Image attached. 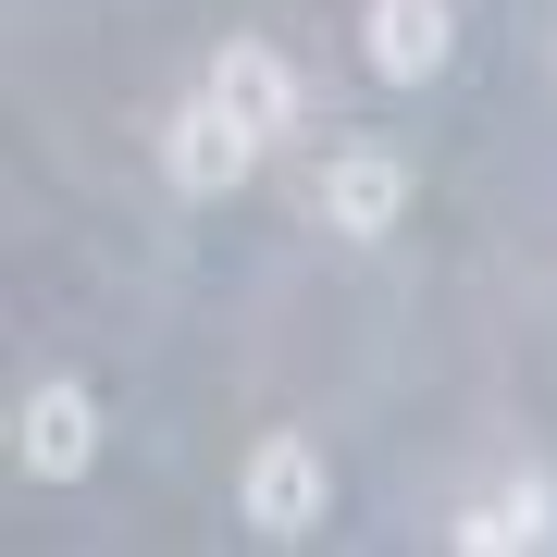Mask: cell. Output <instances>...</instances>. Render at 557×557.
<instances>
[{"label": "cell", "instance_id": "5", "mask_svg": "<svg viewBox=\"0 0 557 557\" xmlns=\"http://www.w3.org/2000/svg\"><path fill=\"white\" fill-rule=\"evenodd\" d=\"M458 50V13L446 0H359V62H372L384 87H434Z\"/></svg>", "mask_w": 557, "mask_h": 557}, {"label": "cell", "instance_id": "7", "mask_svg": "<svg viewBox=\"0 0 557 557\" xmlns=\"http://www.w3.org/2000/svg\"><path fill=\"white\" fill-rule=\"evenodd\" d=\"M199 87H211L236 124H260V137H285V124H298V75H285V50H260V38H223Z\"/></svg>", "mask_w": 557, "mask_h": 557}, {"label": "cell", "instance_id": "1", "mask_svg": "<svg viewBox=\"0 0 557 557\" xmlns=\"http://www.w3.org/2000/svg\"><path fill=\"white\" fill-rule=\"evenodd\" d=\"M236 520H248L260 545H310L322 520H335V471H322V446H310V434H260L248 471H236Z\"/></svg>", "mask_w": 557, "mask_h": 557}, {"label": "cell", "instance_id": "4", "mask_svg": "<svg viewBox=\"0 0 557 557\" xmlns=\"http://www.w3.org/2000/svg\"><path fill=\"white\" fill-rule=\"evenodd\" d=\"M310 211L335 223L347 248L397 236V223H409V161H397V149H372V137H359V149H335V161H322V186H310Z\"/></svg>", "mask_w": 557, "mask_h": 557}, {"label": "cell", "instance_id": "2", "mask_svg": "<svg viewBox=\"0 0 557 557\" xmlns=\"http://www.w3.org/2000/svg\"><path fill=\"white\" fill-rule=\"evenodd\" d=\"M13 471L25 483H87L100 471V397H87V384H25L13 397Z\"/></svg>", "mask_w": 557, "mask_h": 557}, {"label": "cell", "instance_id": "3", "mask_svg": "<svg viewBox=\"0 0 557 557\" xmlns=\"http://www.w3.org/2000/svg\"><path fill=\"white\" fill-rule=\"evenodd\" d=\"M260 149H273V137H260V124H236V112L211 100V87H199V100H186L174 124H161V174H174L186 199H236V186L260 174Z\"/></svg>", "mask_w": 557, "mask_h": 557}, {"label": "cell", "instance_id": "6", "mask_svg": "<svg viewBox=\"0 0 557 557\" xmlns=\"http://www.w3.org/2000/svg\"><path fill=\"white\" fill-rule=\"evenodd\" d=\"M446 545H458V557H557V483H545V471L496 483L483 508L446 520Z\"/></svg>", "mask_w": 557, "mask_h": 557}]
</instances>
